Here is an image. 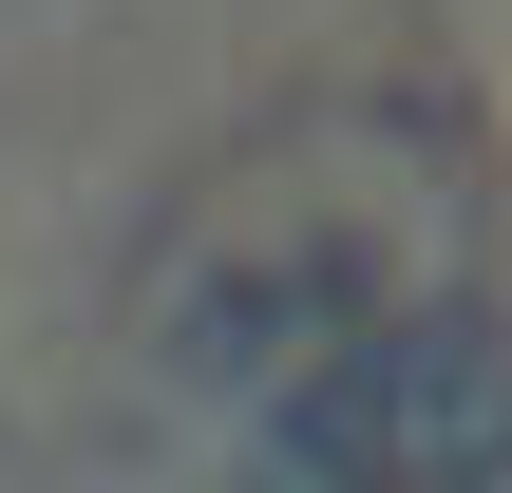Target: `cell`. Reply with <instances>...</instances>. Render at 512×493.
I'll return each mask as SVG.
<instances>
[{
	"instance_id": "1",
	"label": "cell",
	"mask_w": 512,
	"mask_h": 493,
	"mask_svg": "<svg viewBox=\"0 0 512 493\" xmlns=\"http://www.w3.org/2000/svg\"><path fill=\"white\" fill-rule=\"evenodd\" d=\"M171 361L323 475H512V323L399 228H228Z\"/></svg>"
}]
</instances>
